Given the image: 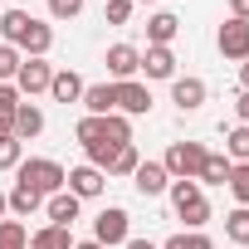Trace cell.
I'll list each match as a JSON object with an SVG mask.
<instances>
[{"instance_id": "6da1fadb", "label": "cell", "mask_w": 249, "mask_h": 249, "mask_svg": "<svg viewBox=\"0 0 249 249\" xmlns=\"http://www.w3.org/2000/svg\"><path fill=\"white\" fill-rule=\"evenodd\" d=\"M0 35H5L10 49H30V59H44L49 44H54V30L44 20L25 15V10H5V15H0Z\"/></svg>"}, {"instance_id": "7a4b0ae2", "label": "cell", "mask_w": 249, "mask_h": 249, "mask_svg": "<svg viewBox=\"0 0 249 249\" xmlns=\"http://www.w3.org/2000/svg\"><path fill=\"white\" fill-rule=\"evenodd\" d=\"M15 171H20L15 186H30L35 196H59V191L69 186V171H64L59 161H49V157H30V161H20Z\"/></svg>"}, {"instance_id": "3957f363", "label": "cell", "mask_w": 249, "mask_h": 249, "mask_svg": "<svg viewBox=\"0 0 249 249\" xmlns=\"http://www.w3.org/2000/svg\"><path fill=\"white\" fill-rule=\"evenodd\" d=\"M171 205H176V215L191 230H200L210 220V200L200 196V181H171Z\"/></svg>"}, {"instance_id": "277c9868", "label": "cell", "mask_w": 249, "mask_h": 249, "mask_svg": "<svg viewBox=\"0 0 249 249\" xmlns=\"http://www.w3.org/2000/svg\"><path fill=\"white\" fill-rule=\"evenodd\" d=\"M161 166H166L171 181H196L200 166H205V147H200V142H171V152H166Z\"/></svg>"}, {"instance_id": "5b68a950", "label": "cell", "mask_w": 249, "mask_h": 249, "mask_svg": "<svg viewBox=\"0 0 249 249\" xmlns=\"http://www.w3.org/2000/svg\"><path fill=\"white\" fill-rule=\"evenodd\" d=\"M93 239H98L103 249L127 244V239H132V234H127V210H122V205H107V210L93 220Z\"/></svg>"}, {"instance_id": "8992f818", "label": "cell", "mask_w": 249, "mask_h": 249, "mask_svg": "<svg viewBox=\"0 0 249 249\" xmlns=\"http://www.w3.org/2000/svg\"><path fill=\"white\" fill-rule=\"evenodd\" d=\"M215 44H220L225 59H249V20H230V25H220Z\"/></svg>"}, {"instance_id": "52a82bcc", "label": "cell", "mask_w": 249, "mask_h": 249, "mask_svg": "<svg viewBox=\"0 0 249 249\" xmlns=\"http://www.w3.org/2000/svg\"><path fill=\"white\" fill-rule=\"evenodd\" d=\"M117 112H127V117H142V112H152V88L147 83H117Z\"/></svg>"}, {"instance_id": "ba28073f", "label": "cell", "mask_w": 249, "mask_h": 249, "mask_svg": "<svg viewBox=\"0 0 249 249\" xmlns=\"http://www.w3.org/2000/svg\"><path fill=\"white\" fill-rule=\"evenodd\" d=\"M49 78H54V69H49L44 59H20L15 88H20V93H44V88H49Z\"/></svg>"}, {"instance_id": "9c48e42d", "label": "cell", "mask_w": 249, "mask_h": 249, "mask_svg": "<svg viewBox=\"0 0 249 249\" xmlns=\"http://www.w3.org/2000/svg\"><path fill=\"white\" fill-rule=\"evenodd\" d=\"M103 186H107V176H103L98 166H73V171H69V191H73L78 200H93V196H103Z\"/></svg>"}, {"instance_id": "30bf717a", "label": "cell", "mask_w": 249, "mask_h": 249, "mask_svg": "<svg viewBox=\"0 0 249 249\" xmlns=\"http://www.w3.org/2000/svg\"><path fill=\"white\" fill-rule=\"evenodd\" d=\"M137 69H142V54H137L132 44H112V49H107V73H112L117 83H127Z\"/></svg>"}, {"instance_id": "8fae6325", "label": "cell", "mask_w": 249, "mask_h": 249, "mask_svg": "<svg viewBox=\"0 0 249 249\" xmlns=\"http://www.w3.org/2000/svg\"><path fill=\"white\" fill-rule=\"evenodd\" d=\"M83 107H88V117H107L117 107V83H88L83 88Z\"/></svg>"}, {"instance_id": "7c38bea8", "label": "cell", "mask_w": 249, "mask_h": 249, "mask_svg": "<svg viewBox=\"0 0 249 249\" xmlns=\"http://www.w3.org/2000/svg\"><path fill=\"white\" fill-rule=\"evenodd\" d=\"M132 186H137L142 196H161V191L171 186V176H166V166H161V161H142V166L132 171Z\"/></svg>"}, {"instance_id": "4fadbf2b", "label": "cell", "mask_w": 249, "mask_h": 249, "mask_svg": "<svg viewBox=\"0 0 249 249\" xmlns=\"http://www.w3.org/2000/svg\"><path fill=\"white\" fill-rule=\"evenodd\" d=\"M142 73H147V78H176V54L161 49V44H147V54H142Z\"/></svg>"}, {"instance_id": "5bb4252c", "label": "cell", "mask_w": 249, "mask_h": 249, "mask_svg": "<svg viewBox=\"0 0 249 249\" xmlns=\"http://www.w3.org/2000/svg\"><path fill=\"white\" fill-rule=\"evenodd\" d=\"M171 103H176L181 112H196V107L205 103V83H200V78H171Z\"/></svg>"}, {"instance_id": "9a60e30c", "label": "cell", "mask_w": 249, "mask_h": 249, "mask_svg": "<svg viewBox=\"0 0 249 249\" xmlns=\"http://www.w3.org/2000/svg\"><path fill=\"white\" fill-rule=\"evenodd\" d=\"M44 132V112L35 107V103H20L15 107V142H30V137H39Z\"/></svg>"}, {"instance_id": "2e32d148", "label": "cell", "mask_w": 249, "mask_h": 249, "mask_svg": "<svg viewBox=\"0 0 249 249\" xmlns=\"http://www.w3.org/2000/svg\"><path fill=\"white\" fill-rule=\"evenodd\" d=\"M83 88H88V83H83L73 69H59V73L49 78V93H54L59 103H78V98H83Z\"/></svg>"}, {"instance_id": "e0dca14e", "label": "cell", "mask_w": 249, "mask_h": 249, "mask_svg": "<svg viewBox=\"0 0 249 249\" xmlns=\"http://www.w3.org/2000/svg\"><path fill=\"white\" fill-rule=\"evenodd\" d=\"M176 30H181V20H176L171 10H161V15L147 20V44H161V49H166V44L176 39Z\"/></svg>"}, {"instance_id": "ac0fdd59", "label": "cell", "mask_w": 249, "mask_h": 249, "mask_svg": "<svg viewBox=\"0 0 249 249\" xmlns=\"http://www.w3.org/2000/svg\"><path fill=\"white\" fill-rule=\"evenodd\" d=\"M44 210H49L54 225H73V220H78V196H73V191H59V196H49Z\"/></svg>"}, {"instance_id": "d6986e66", "label": "cell", "mask_w": 249, "mask_h": 249, "mask_svg": "<svg viewBox=\"0 0 249 249\" xmlns=\"http://www.w3.org/2000/svg\"><path fill=\"white\" fill-rule=\"evenodd\" d=\"M30 249H73L69 225H44L39 234H30Z\"/></svg>"}, {"instance_id": "ffe728a7", "label": "cell", "mask_w": 249, "mask_h": 249, "mask_svg": "<svg viewBox=\"0 0 249 249\" xmlns=\"http://www.w3.org/2000/svg\"><path fill=\"white\" fill-rule=\"evenodd\" d=\"M230 166H234L230 157L205 152V166H200V176H196V181H205V186H225V181H230Z\"/></svg>"}, {"instance_id": "44dd1931", "label": "cell", "mask_w": 249, "mask_h": 249, "mask_svg": "<svg viewBox=\"0 0 249 249\" xmlns=\"http://www.w3.org/2000/svg\"><path fill=\"white\" fill-rule=\"evenodd\" d=\"M0 249H30V230L20 220H0Z\"/></svg>"}, {"instance_id": "7402d4cb", "label": "cell", "mask_w": 249, "mask_h": 249, "mask_svg": "<svg viewBox=\"0 0 249 249\" xmlns=\"http://www.w3.org/2000/svg\"><path fill=\"white\" fill-rule=\"evenodd\" d=\"M5 200H10V210H15V215H35V210H39V200H44V196H35V191H30V186H15V191H10V196H5Z\"/></svg>"}, {"instance_id": "603a6c76", "label": "cell", "mask_w": 249, "mask_h": 249, "mask_svg": "<svg viewBox=\"0 0 249 249\" xmlns=\"http://www.w3.org/2000/svg\"><path fill=\"white\" fill-rule=\"evenodd\" d=\"M137 166H142V157H137V147L127 142V147H117V157H112V166H107V171H112V176H132Z\"/></svg>"}, {"instance_id": "cb8c5ba5", "label": "cell", "mask_w": 249, "mask_h": 249, "mask_svg": "<svg viewBox=\"0 0 249 249\" xmlns=\"http://www.w3.org/2000/svg\"><path fill=\"white\" fill-rule=\"evenodd\" d=\"M225 234H230L234 244H249V205H239V210L225 220Z\"/></svg>"}, {"instance_id": "d4e9b609", "label": "cell", "mask_w": 249, "mask_h": 249, "mask_svg": "<svg viewBox=\"0 0 249 249\" xmlns=\"http://www.w3.org/2000/svg\"><path fill=\"white\" fill-rule=\"evenodd\" d=\"M225 186L234 191V200H239V205H249V161L230 166V181H225Z\"/></svg>"}, {"instance_id": "484cf974", "label": "cell", "mask_w": 249, "mask_h": 249, "mask_svg": "<svg viewBox=\"0 0 249 249\" xmlns=\"http://www.w3.org/2000/svg\"><path fill=\"white\" fill-rule=\"evenodd\" d=\"M225 147H230V157H234V161H249V127L225 132Z\"/></svg>"}, {"instance_id": "4316f807", "label": "cell", "mask_w": 249, "mask_h": 249, "mask_svg": "<svg viewBox=\"0 0 249 249\" xmlns=\"http://www.w3.org/2000/svg\"><path fill=\"white\" fill-rule=\"evenodd\" d=\"M20 73V49H10V44H0V83H10Z\"/></svg>"}, {"instance_id": "83f0119b", "label": "cell", "mask_w": 249, "mask_h": 249, "mask_svg": "<svg viewBox=\"0 0 249 249\" xmlns=\"http://www.w3.org/2000/svg\"><path fill=\"white\" fill-rule=\"evenodd\" d=\"M161 249H215V244H210L205 234H171Z\"/></svg>"}, {"instance_id": "f1b7e54d", "label": "cell", "mask_w": 249, "mask_h": 249, "mask_svg": "<svg viewBox=\"0 0 249 249\" xmlns=\"http://www.w3.org/2000/svg\"><path fill=\"white\" fill-rule=\"evenodd\" d=\"M10 166H20V142L0 137V171H10Z\"/></svg>"}, {"instance_id": "f546056e", "label": "cell", "mask_w": 249, "mask_h": 249, "mask_svg": "<svg viewBox=\"0 0 249 249\" xmlns=\"http://www.w3.org/2000/svg\"><path fill=\"white\" fill-rule=\"evenodd\" d=\"M78 10H83V0H49V15L54 20H73Z\"/></svg>"}, {"instance_id": "4dcf8cb0", "label": "cell", "mask_w": 249, "mask_h": 249, "mask_svg": "<svg viewBox=\"0 0 249 249\" xmlns=\"http://www.w3.org/2000/svg\"><path fill=\"white\" fill-rule=\"evenodd\" d=\"M107 20L112 25H127L132 20V0H107Z\"/></svg>"}, {"instance_id": "1f68e13d", "label": "cell", "mask_w": 249, "mask_h": 249, "mask_svg": "<svg viewBox=\"0 0 249 249\" xmlns=\"http://www.w3.org/2000/svg\"><path fill=\"white\" fill-rule=\"evenodd\" d=\"M20 107V88L15 83H0V112H15Z\"/></svg>"}, {"instance_id": "d6a6232c", "label": "cell", "mask_w": 249, "mask_h": 249, "mask_svg": "<svg viewBox=\"0 0 249 249\" xmlns=\"http://www.w3.org/2000/svg\"><path fill=\"white\" fill-rule=\"evenodd\" d=\"M234 112H239V127H249V93H239V103H234Z\"/></svg>"}, {"instance_id": "836d02e7", "label": "cell", "mask_w": 249, "mask_h": 249, "mask_svg": "<svg viewBox=\"0 0 249 249\" xmlns=\"http://www.w3.org/2000/svg\"><path fill=\"white\" fill-rule=\"evenodd\" d=\"M0 137H15V112H0Z\"/></svg>"}, {"instance_id": "e575fe53", "label": "cell", "mask_w": 249, "mask_h": 249, "mask_svg": "<svg viewBox=\"0 0 249 249\" xmlns=\"http://www.w3.org/2000/svg\"><path fill=\"white\" fill-rule=\"evenodd\" d=\"M230 10H234L230 20H249V0H230Z\"/></svg>"}, {"instance_id": "d590c367", "label": "cell", "mask_w": 249, "mask_h": 249, "mask_svg": "<svg viewBox=\"0 0 249 249\" xmlns=\"http://www.w3.org/2000/svg\"><path fill=\"white\" fill-rule=\"evenodd\" d=\"M122 249H157V244H152V239H127Z\"/></svg>"}, {"instance_id": "8d00e7d4", "label": "cell", "mask_w": 249, "mask_h": 249, "mask_svg": "<svg viewBox=\"0 0 249 249\" xmlns=\"http://www.w3.org/2000/svg\"><path fill=\"white\" fill-rule=\"evenodd\" d=\"M239 83H244V93H249V59H244V69H239Z\"/></svg>"}, {"instance_id": "74e56055", "label": "cell", "mask_w": 249, "mask_h": 249, "mask_svg": "<svg viewBox=\"0 0 249 249\" xmlns=\"http://www.w3.org/2000/svg\"><path fill=\"white\" fill-rule=\"evenodd\" d=\"M73 249H103V244H98V239H88V244H73Z\"/></svg>"}, {"instance_id": "f35d334b", "label": "cell", "mask_w": 249, "mask_h": 249, "mask_svg": "<svg viewBox=\"0 0 249 249\" xmlns=\"http://www.w3.org/2000/svg\"><path fill=\"white\" fill-rule=\"evenodd\" d=\"M5 210H10V200H5V196H0V215H5Z\"/></svg>"}, {"instance_id": "ab89813d", "label": "cell", "mask_w": 249, "mask_h": 249, "mask_svg": "<svg viewBox=\"0 0 249 249\" xmlns=\"http://www.w3.org/2000/svg\"><path fill=\"white\" fill-rule=\"evenodd\" d=\"M132 5H137V0H132Z\"/></svg>"}]
</instances>
